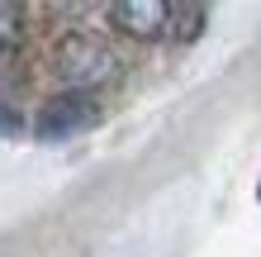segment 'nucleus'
<instances>
[{
    "label": "nucleus",
    "mask_w": 261,
    "mask_h": 257,
    "mask_svg": "<svg viewBox=\"0 0 261 257\" xmlns=\"http://www.w3.org/2000/svg\"><path fill=\"white\" fill-rule=\"evenodd\" d=\"M256 195H261V191H256Z\"/></svg>",
    "instance_id": "nucleus-7"
},
{
    "label": "nucleus",
    "mask_w": 261,
    "mask_h": 257,
    "mask_svg": "<svg viewBox=\"0 0 261 257\" xmlns=\"http://www.w3.org/2000/svg\"><path fill=\"white\" fill-rule=\"evenodd\" d=\"M204 19H209V10L195 5V0H176V5H166V34H171L176 43H195L199 34H204Z\"/></svg>",
    "instance_id": "nucleus-4"
},
{
    "label": "nucleus",
    "mask_w": 261,
    "mask_h": 257,
    "mask_svg": "<svg viewBox=\"0 0 261 257\" xmlns=\"http://www.w3.org/2000/svg\"><path fill=\"white\" fill-rule=\"evenodd\" d=\"M24 38V10L14 0H0V57H10Z\"/></svg>",
    "instance_id": "nucleus-5"
},
{
    "label": "nucleus",
    "mask_w": 261,
    "mask_h": 257,
    "mask_svg": "<svg viewBox=\"0 0 261 257\" xmlns=\"http://www.w3.org/2000/svg\"><path fill=\"white\" fill-rule=\"evenodd\" d=\"M110 19L128 38H143V43L162 38L166 34V0H119V5H110Z\"/></svg>",
    "instance_id": "nucleus-3"
},
{
    "label": "nucleus",
    "mask_w": 261,
    "mask_h": 257,
    "mask_svg": "<svg viewBox=\"0 0 261 257\" xmlns=\"http://www.w3.org/2000/svg\"><path fill=\"white\" fill-rule=\"evenodd\" d=\"M0 133H19V114L5 110V105H0Z\"/></svg>",
    "instance_id": "nucleus-6"
},
{
    "label": "nucleus",
    "mask_w": 261,
    "mask_h": 257,
    "mask_svg": "<svg viewBox=\"0 0 261 257\" xmlns=\"http://www.w3.org/2000/svg\"><path fill=\"white\" fill-rule=\"evenodd\" d=\"M53 62H57V77H62L71 90H81V96H90L95 86H105V81L119 77L114 48L100 34H86V29H76V34H67L62 43H57Z\"/></svg>",
    "instance_id": "nucleus-1"
},
{
    "label": "nucleus",
    "mask_w": 261,
    "mask_h": 257,
    "mask_svg": "<svg viewBox=\"0 0 261 257\" xmlns=\"http://www.w3.org/2000/svg\"><path fill=\"white\" fill-rule=\"evenodd\" d=\"M100 119V105H95V96H81V90H67V96H57V100H48L38 110V119H34V133L43 143H62V138H76L81 129H90Z\"/></svg>",
    "instance_id": "nucleus-2"
}]
</instances>
